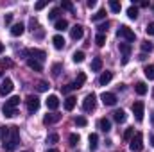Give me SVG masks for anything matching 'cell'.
<instances>
[{"label": "cell", "mask_w": 154, "mask_h": 152, "mask_svg": "<svg viewBox=\"0 0 154 152\" xmlns=\"http://www.w3.org/2000/svg\"><path fill=\"white\" fill-rule=\"evenodd\" d=\"M18 143H20V129H18L16 125H13V127H9V136H7V140L4 141V150L13 152L16 149Z\"/></svg>", "instance_id": "obj_1"}, {"label": "cell", "mask_w": 154, "mask_h": 152, "mask_svg": "<svg viewBox=\"0 0 154 152\" xmlns=\"http://www.w3.org/2000/svg\"><path fill=\"white\" fill-rule=\"evenodd\" d=\"M95 106H97V95H95V93H88V95L84 97V100H82V109H84L86 113H90V111L95 109Z\"/></svg>", "instance_id": "obj_2"}, {"label": "cell", "mask_w": 154, "mask_h": 152, "mask_svg": "<svg viewBox=\"0 0 154 152\" xmlns=\"http://www.w3.org/2000/svg\"><path fill=\"white\" fill-rule=\"evenodd\" d=\"M131 150L133 152H140L143 149V134L142 132H134V136L131 138V143H129Z\"/></svg>", "instance_id": "obj_3"}, {"label": "cell", "mask_w": 154, "mask_h": 152, "mask_svg": "<svg viewBox=\"0 0 154 152\" xmlns=\"http://www.w3.org/2000/svg\"><path fill=\"white\" fill-rule=\"evenodd\" d=\"M116 36L122 39H125V41H134V38H136V34L127 27V25H120V29L116 31Z\"/></svg>", "instance_id": "obj_4"}, {"label": "cell", "mask_w": 154, "mask_h": 152, "mask_svg": "<svg viewBox=\"0 0 154 152\" xmlns=\"http://www.w3.org/2000/svg\"><path fill=\"white\" fill-rule=\"evenodd\" d=\"M25 104H27L29 113H36V111L39 109V99L34 97V95H29V97L25 99Z\"/></svg>", "instance_id": "obj_5"}, {"label": "cell", "mask_w": 154, "mask_h": 152, "mask_svg": "<svg viewBox=\"0 0 154 152\" xmlns=\"http://www.w3.org/2000/svg\"><path fill=\"white\" fill-rule=\"evenodd\" d=\"M143 102L142 100H138V102H134L133 104V113H134V118L138 120V122H142L143 120Z\"/></svg>", "instance_id": "obj_6"}, {"label": "cell", "mask_w": 154, "mask_h": 152, "mask_svg": "<svg viewBox=\"0 0 154 152\" xmlns=\"http://www.w3.org/2000/svg\"><path fill=\"white\" fill-rule=\"evenodd\" d=\"M27 54L32 57V59H36V61H45V57H47V54H45V50H39V48H31V50H27Z\"/></svg>", "instance_id": "obj_7"}, {"label": "cell", "mask_w": 154, "mask_h": 152, "mask_svg": "<svg viewBox=\"0 0 154 152\" xmlns=\"http://www.w3.org/2000/svg\"><path fill=\"white\" fill-rule=\"evenodd\" d=\"M59 120H61V114L59 113H52V114H45V116H43V123H45V125L57 123Z\"/></svg>", "instance_id": "obj_8"}, {"label": "cell", "mask_w": 154, "mask_h": 152, "mask_svg": "<svg viewBox=\"0 0 154 152\" xmlns=\"http://www.w3.org/2000/svg\"><path fill=\"white\" fill-rule=\"evenodd\" d=\"M100 99H102L104 106H115L116 104V95L115 93H102Z\"/></svg>", "instance_id": "obj_9"}, {"label": "cell", "mask_w": 154, "mask_h": 152, "mask_svg": "<svg viewBox=\"0 0 154 152\" xmlns=\"http://www.w3.org/2000/svg\"><path fill=\"white\" fill-rule=\"evenodd\" d=\"M13 81L11 79H5L4 82H2V86H0V95H9L11 91H13Z\"/></svg>", "instance_id": "obj_10"}, {"label": "cell", "mask_w": 154, "mask_h": 152, "mask_svg": "<svg viewBox=\"0 0 154 152\" xmlns=\"http://www.w3.org/2000/svg\"><path fill=\"white\" fill-rule=\"evenodd\" d=\"M70 36L72 39H81L84 36V29H82V25H74L72 29H70Z\"/></svg>", "instance_id": "obj_11"}, {"label": "cell", "mask_w": 154, "mask_h": 152, "mask_svg": "<svg viewBox=\"0 0 154 152\" xmlns=\"http://www.w3.org/2000/svg\"><path fill=\"white\" fill-rule=\"evenodd\" d=\"M47 108L52 109V111H56V109L59 108V99H57L56 95H48V99H47Z\"/></svg>", "instance_id": "obj_12"}, {"label": "cell", "mask_w": 154, "mask_h": 152, "mask_svg": "<svg viewBox=\"0 0 154 152\" xmlns=\"http://www.w3.org/2000/svg\"><path fill=\"white\" fill-rule=\"evenodd\" d=\"M99 129H100L102 132H109V131H111V122H109L108 118H100V120H99Z\"/></svg>", "instance_id": "obj_13"}, {"label": "cell", "mask_w": 154, "mask_h": 152, "mask_svg": "<svg viewBox=\"0 0 154 152\" xmlns=\"http://www.w3.org/2000/svg\"><path fill=\"white\" fill-rule=\"evenodd\" d=\"M27 65H29V68L34 70V72H41V70H43V65H41L39 61H36V59H32V57L27 59Z\"/></svg>", "instance_id": "obj_14"}, {"label": "cell", "mask_w": 154, "mask_h": 152, "mask_svg": "<svg viewBox=\"0 0 154 152\" xmlns=\"http://www.w3.org/2000/svg\"><path fill=\"white\" fill-rule=\"evenodd\" d=\"M111 79H113V72H102V75L99 77V84L106 86L108 82H111Z\"/></svg>", "instance_id": "obj_15"}, {"label": "cell", "mask_w": 154, "mask_h": 152, "mask_svg": "<svg viewBox=\"0 0 154 152\" xmlns=\"http://www.w3.org/2000/svg\"><path fill=\"white\" fill-rule=\"evenodd\" d=\"M84 82H86V74H84V72H81V74L77 75V79L72 82V84H74V90H79Z\"/></svg>", "instance_id": "obj_16"}, {"label": "cell", "mask_w": 154, "mask_h": 152, "mask_svg": "<svg viewBox=\"0 0 154 152\" xmlns=\"http://www.w3.org/2000/svg\"><path fill=\"white\" fill-rule=\"evenodd\" d=\"M23 31H25L23 23H14V25L11 27V34H13V36H22V34H23Z\"/></svg>", "instance_id": "obj_17"}, {"label": "cell", "mask_w": 154, "mask_h": 152, "mask_svg": "<svg viewBox=\"0 0 154 152\" xmlns=\"http://www.w3.org/2000/svg\"><path fill=\"white\" fill-rule=\"evenodd\" d=\"M125 118H127V116H125V111H124V109H116L115 113H113V120L118 122V123L125 122Z\"/></svg>", "instance_id": "obj_18"}, {"label": "cell", "mask_w": 154, "mask_h": 152, "mask_svg": "<svg viewBox=\"0 0 154 152\" xmlns=\"http://www.w3.org/2000/svg\"><path fill=\"white\" fill-rule=\"evenodd\" d=\"M52 43H54V47H56L57 50H61V48L65 47V38H63V36H59V34H56V36L52 38Z\"/></svg>", "instance_id": "obj_19"}, {"label": "cell", "mask_w": 154, "mask_h": 152, "mask_svg": "<svg viewBox=\"0 0 154 152\" xmlns=\"http://www.w3.org/2000/svg\"><path fill=\"white\" fill-rule=\"evenodd\" d=\"M75 104H77L75 97H66V100H65V109H66V111H72V109L75 108Z\"/></svg>", "instance_id": "obj_20"}, {"label": "cell", "mask_w": 154, "mask_h": 152, "mask_svg": "<svg viewBox=\"0 0 154 152\" xmlns=\"http://www.w3.org/2000/svg\"><path fill=\"white\" fill-rule=\"evenodd\" d=\"M88 141H90V150H95V149H97V145H99V136L93 132V134H90Z\"/></svg>", "instance_id": "obj_21"}, {"label": "cell", "mask_w": 154, "mask_h": 152, "mask_svg": "<svg viewBox=\"0 0 154 152\" xmlns=\"http://www.w3.org/2000/svg\"><path fill=\"white\" fill-rule=\"evenodd\" d=\"M2 114L7 116V118H13V116H16V109H14V108H7V106L4 104V108H2Z\"/></svg>", "instance_id": "obj_22"}, {"label": "cell", "mask_w": 154, "mask_h": 152, "mask_svg": "<svg viewBox=\"0 0 154 152\" xmlns=\"http://www.w3.org/2000/svg\"><path fill=\"white\" fill-rule=\"evenodd\" d=\"M118 47H120V52L124 54V57H129V54H131V43H120Z\"/></svg>", "instance_id": "obj_23"}, {"label": "cell", "mask_w": 154, "mask_h": 152, "mask_svg": "<svg viewBox=\"0 0 154 152\" xmlns=\"http://www.w3.org/2000/svg\"><path fill=\"white\" fill-rule=\"evenodd\" d=\"M91 70H93V72H100V70H102V59H100V57H95V59L91 61Z\"/></svg>", "instance_id": "obj_24"}, {"label": "cell", "mask_w": 154, "mask_h": 152, "mask_svg": "<svg viewBox=\"0 0 154 152\" xmlns=\"http://www.w3.org/2000/svg\"><path fill=\"white\" fill-rule=\"evenodd\" d=\"M143 74H145V77H147L149 81H154V65H147V66L143 68Z\"/></svg>", "instance_id": "obj_25"}, {"label": "cell", "mask_w": 154, "mask_h": 152, "mask_svg": "<svg viewBox=\"0 0 154 152\" xmlns=\"http://www.w3.org/2000/svg\"><path fill=\"white\" fill-rule=\"evenodd\" d=\"M127 16H129L131 20H136V18H138V7H136V5H129V9H127Z\"/></svg>", "instance_id": "obj_26"}, {"label": "cell", "mask_w": 154, "mask_h": 152, "mask_svg": "<svg viewBox=\"0 0 154 152\" xmlns=\"http://www.w3.org/2000/svg\"><path fill=\"white\" fill-rule=\"evenodd\" d=\"M134 91H136L138 95H145V93H147V86H145V82H136Z\"/></svg>", "instance_id": "obj_27"}, {"label": "cell", "mask_w": 154, "mask_h": 152, "mask_svg": "<svg viewBox=\"0 0 154 152\" xmlns=\"http://www.w3.org/2000/svg\"><path fill=\"white\" fill-rule=\"evenodd\" d=\"M104 18H106V9H99V11L91 16L93 22H99V20H104Z\"/></svg>", "instance_id": "obj_28"}, {"label": "cell", "mask_w": 154, "mask_h": 152, "mask_svg": "<svg viewBox=\"0 0 154 152\" xmlns=\"http://www.w3.org/2000/svg\"><path fill=\"white\" fill-rule=\"evenodd\" d=\"M66 27H68V22H66L65 18H61V20L56 22V31H65Z\"/></svg>", "instance_id": "obj_29"}, {"label": "cell", "mask_w": 154, "mask_h": 152, "mask_svg": "<svg viewBox=\"0 0 154 152\" xmlns=\"http://www.w3.org/2000/svg\"><path fill=\"white\" fill-rule=\"evenodd\" d=\"M18 104H20V97H11V99L5 102V106H7V108H14V109H16V106H18Z\"/></svg>", "instance_id": "obj_30"}, {"label": "cell", "mask_w": 154, "mask_h": 152, "mask_svg": "<svg viewBox=\"0 0 154 152\" xmlns=\"http://www.w3.org/2000/svg\"><path fill=\"white\" fill-rule=\"evenodd\" d=\"M109 9H111L113 13H120L122 4H120V2H116V0H109Z\"/></svg>", "instance_id": "obj_31"}, {"label": "cell", "mask_w": 154, "mask_h": 152, "mask_svg": "<svg viewBox=\"0 0 154 152\" xmlns=\"http://www.w3.org/2000/svg\"><path fill=\"white\" fill-rule=\"evenodd\" d=\"M152 48H154V43L147 41V39H145V41H142V50H143V52H151Z\"/></svg>", "instance_id": "obj_32"}, {"label": "cell", "mask_w": 154, "mask_h": 152, "mask_svg": "<svg viewBox=\"0 0 154 152\" xmlns=\"http://www.w3.org/2000/svg\"><path fill=\"white\" fill-rule=\"evenodd\" d=\"M72 59H74V63H82V61H84V52H82V50H79V52H75Z\"/></svg>", "instance_id": "obj_33"}, {"label": "cell", "mask_w": 154, "mask_h": 152, "mask_svg": "<svg viewBox=\"0 0 154 152\" xmlns=\"http://www.w3.org/2000/svg\"><path fill=\"white\" fill-rule=\"evenodd\" d=\"M61 70H63V65H61V63H56V65L52 66V75L57 77L59 74H61Z\"/></svg>", "instance_id": "obj_34"}, {"label": "cell", "mask_w": 154, "mask_h": 152, "mask_svg": "<svg viewBox=\"0 0 154 152\" xmlns=\"http://www.w3.org/2000/svg\"><path fill=\"white\" fill-rule=\"evenodd\" d=\"M61 7L66 9V11H70V13H74V4L68 2V0H63V2H61Z\"/></svg>", "instance_id": "obj_35"}, {"label": "cell", "mask_w": 154, "mask_h": 152, "mask_svg": "<svg viewBox=\"0 0 154 152\" xmlns=\"http://www.w3.org/2000/svg\"><path fill=\"white\" fill-rule=\"evenodd\" d=\"M95 43H97L99 47H104V45H106V36H104V34H97V36H95Z\"/></svg>", "instance_id": "obj_36"}, {"label": "cell", "mask_w": 154, "mask_h": 152, "mask_svg": "<svg viewBox=\"0 0 154 152\" xmlns=\"http://www.w3.org/2000/svg\"><path fill=\"white\" fill-rule=\"evenodd\" d=\"M7 136H9V127H0V138H2V143L7 140Z\"/></svg>", "instance_id": "obj_37"}, {"label": "cell", "mask_w": 154, "mask_h": 152, "mask_svg": "<svg viewBox=\"0 0 154 152\" xmlns=\"http://www.w3.org/2000/svg\"><path fill=\"white\" fill-rule=\"evenodd\" d=\"M36 90H38V91H47V90H48V82L39 81L38 84H36Z\"/></svg>", "instance_id": "obj_38"}, {"label": "cell", "mask_w": 154, "mask_h": 152, "mask_svg": "<svg viewBox=\"0 0 154 152\" xmlns=\"http://www.w3.org/2000/svg\"><path fill=\"white\" fill-rule=\"evenodd\" d=\"M68 141H70V147H75L77 143H79V134H70Z\"/></svg>", "instance_id": "obj_39"}, {"label": "cell", "mask_w": 154, "mask_h": 152, "mask_svg": "<svg viewBox=\"0 0 154 152\" xmlns=\"http://www.w3.org/2000/svg\"><path fill=\"white\" fill-rule=\"evenodd\" d=\"M75 125H79V127H84V125H88V120H86L84 116H77V118H75Z\"/></svg>", "instance_id": "obj_40"}, {"label": "cell", "mask_w": 154, "mask_h": 152, "mask_svg": "<svg viewBox=\"0 0 154 152\" xmlns=\"http://www.w3.org/2000/svg\"><path fill=\"white\" fill-rule=\"evenodd\" d=\"M57 16H59V9H57V7L48 13V20H56V22H57Z\"/></svg>", "instance_id": "obj_41"}, {"label": "cell", "mask_w": 154, "mask_h": 152, "mask_svg": "<svg viewBox=\"0 0 154 152\" xmlns=\"http://www.w3.org/2000/svg\"><path fill=\"white\" fill-rule=\"evenodd\" d=\"M57 140H59V136H57L56 132H52V134H48V138H47V143H57Z\"/></svg>", "instance_id": "obj_42"}, {"label": "cell", "mask_w": 154, "mask_h": 152, "mask_svg": "<svg viewBox=\"0 0 154 152\" xmlns=\"http://www.w3.org/2000/svg\"><path fill=\"white\" fill-rule=\"evenodd\" d=\"M108 27H109V23H108V22H106V23H100V25L97 27V29H99V34H104V32L108 31Z\"/></svg>", "instance_id": "obj_43"}, {"label": "cell", "mask_w": 154, "mask_h": 152, "mask_svg": "<svg viewBox=\"0 0 154 152\" xmlns=\"http://www.w3.org/2000/svg\"><path fill=\"white\" fill-rule=\"evenodd\" d=\"M134 136V129H127L125 132H124V140H131Z\"/></svg>", "instance_id": "obj_44"}, {"label": "cell", "mask_w": 154, "mask_h": 152, "mask_svg": "<svg viewBox=\"0 0 154 152\" xmlns=\"http://www.w3.org/2000/svg\"><path fill=\"white\" fill-rule=\"evenodd\" d=\"M47 4H48V2H47V0H41V2H38V4H36V5H34V9H36V11H41V9H43V7H47Z\"/></svg>", "instance_id": "obj_45"}, {"label": "cell", "mask_w": 154, "mask_h": 152, "mask_svg": "<svg viewBox=\"0 0 154 152\" xmlns=\"http://www.w3.org/2000/svg\"><path fill=\"white\" fill-rule=\"evenodd\" d=\"M145 31H147V34H149V36H154V22H152V23H149V25L145 27Z\"/></svg>", "instance_id": "obj_46"}, {"label": "cell", "mask_w": 154, "mask_h": 152, "mask_svg": "<svg viewBox=\"0 0 154 152\" xmlns=\"http://www.w3.org/2000/svg\"><path fill=\"white\" fill-rule=\"evenodd\" d=\"M74 90V84H66V86H63V93H70Z\"/></svg>", "instance_id": "obj_47"}, {"label": "cell", "mask_w": 154, "mask_h": 152, "mask_svg": "<svg viewBox=\"0 0 154 152\" xmlns=\"http://www.w3.org/2000/svg\"><path fill=\"white\" fill-rule=\"evenodd\" d=\"M2 66H13V61H9V59H2Z\"/></svg>", "instance_id": "obj_48"}, {"label": "cell", "mask_w": 154, "mask_h": 152, "mask_svg": "<svg viewBox=\"0 0 154 152\" xmlns=\"http://www.w3.org/2000/svg\"><path fill=\"white\" fill-rule=\"evenodd\" d=\"M13 22V14H5V23H11Z\"/></svg>", "instance_id": "obj_49"}, {"label": "cell", "mask_w": 154, "mask_h": 152, "mask_svg": "<svg viewBox=\"0 0 154 152\" xmlns=\"http://www.w3.org/2000/svg\"><path fill=\"white\" fill-rule=\"evenodd\" d=\"M86 5H88V7H95V0H88Z\"/></svg>", "instance_id": "obj_50"}, {"label": "cell", "mask_w": 154, "mask_h": 152, "mask_svg": "<svg viewBox=\"0 0 154 152\" xmlns=\"http://www.w3.org/2000/svg\"><path fill=\"white\" fill-rule=\"evenodd\" d=\"M4 52V43H0V54Z\"/></svg>", "instance_id": "obj_51"}, {"label": "cell", "mask_w": 154, "mask_h": 152, "mask_svg": "<svg viewBox=\"0 0 154 152\" xmlns=\"http://www.w3.org/2000/svg\"><path fill=\"white\" fill-rule=\"evenodd\" d=\"M47 152H59V150H57V149H48Z\"/></svg>", "instance_id": "obj_52"}, {"label": "cell", "mask_w": 154, "mask_h": 152, "mask_svg": "<svg viewBox=\"0 0 154 152\" xmlns=\"http://www.w3.org/2000/svg\"><path fill=\"white\" fill-rule=\"evenodd\" d=\"M151 145L154 147V136H151Z\"/></svg>", "instance_id": "obj_53"}, {"label": "cell", "mask_w": 154, "mask_h": 152, "mask_svg": "<svg viewBox=\"0 0 154 152\" xmlns=\"http://www.w3.org/2000/svg\"><path fill=\"white\" fill-rule=\"evenodd\" d=\"M2 75H4V72H2V70H0V77H2Z\"/></svg>", "instance_id": "obj_54"}, {"label": "cell", "mask_w": 154, "mask_h": 152, "mask_svg": "<svg viewBox=\"0 0 154 152\" xmlns=\"http://www.w3.org/2000/svg\"><path fill=\"white\" fill-rule=\"evenodd\" d=\"M152 11H154V5H152Z\"/></svg>", "instance_id": "obj_55"}, {"label": "cell", "mask_w": 154, "mask_h": 152, "mask_svg": "<svg viewBox=\"0 0 154 152\" xmlns=\"http://www.w3.org/2000/svg\"><path fill=\"white\" fill-rule=\"evenodd\" d=\"M152 97H154V91H152Z\"/></svg>", "instance_id": "obj_56"}, {"label": "cell", "mask_w": 154, "mask_h": 152, "mask_svg": "<svg viewBox=\"0 0 154 152\" xmlns=\"http://www.w3.org/2000/svg\"><path fill=\"white\" fill-rule=\"evenodd\" d=\"M25 152H27V150H25Z\"/></svg>", "instance_id": "obj_57"}]
</instances>
